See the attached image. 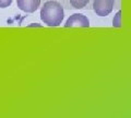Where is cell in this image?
<instances>
[{"mask_svg":"<svg viewBox=\"0 0 131 118\" xmlns=\"http://www.w3.org/2000/svg\"><path fill=\"white\" fill-rule=\"evenodd\" d=\"M12 3V0H0V8H8Z\"/></svg>","mask_w":131,"mask_h":118,"instance_id":"obj_7","label":"cell"},{"mask_svg":"<svg viewBox=\"0 0 131 118\" xmlns=\"http://www.w3.org/2000/svg\"><path fill=\"white\" fill-rule=\"evenodd\" d=\"M90 21L85 15L81 13H74L67 20L64 27H89Z\"/></svg>","mask_w":131,"mask_h":118,"instance_id":"obj_3","label":"cell"},{"mask_svg":"<svg viewBox=\"0 0 131 118\" xmlns=\"http://www.w3.org/2000/svg\"><path fill=\"white\" fill-rule=\"evenodd\" d=\"M115 0H94L93 10L100 17H106L114 9Z\"/></svg>","mask_w":131,"mask_h":118,"instance_id":"obj_2","label":"cell"},{"mask_svg":"<svg viewBox=\"0 0 131 118\" xmlns=\"http://www.w3.org/2000/svg\"><path fill=\"white\" fill-rule=\"evenodd\" d=\"M16 5L19 9H21L27 13H33L38 9L40 5V0H16Z\"/></svg>","mask_w":131,"mask_h":118,"instance_id":"obj_4","label":"cell"},{"mask_svg":"<svg viewBox=\"0 0 131 118\" xmlns=\"http://www.w3.org/2000/svg\"><path fill=\"white\" fill-rule=\"evenodd\" d=\"M90 0H70V5L74 9H82L89 3Z\"/></svg>","mask_w":131,"mask_h":118,"instance_id":"obj_5","label":"cell"},{"mask_svg":"<svg viewBox=\"0 0 131 118\" xmlns=\"http://www.w3.org/2000/svg\"><path fill=\"white\" fill-rule=\"evenodd\" d=\"M113 26L114 27H121V11L119 10L113 19Z\"/></svg>","mask_w":131,"mask_h":118,"instance_id":"obj_6","label":"cell"},{"mask_svg":"<svg viewBox=\"0 0 131 118\" xmlns=\"http://www.w3.org/2000/svg\"><path fill=\"white\" fill-rule=\"evenodd\" d=\"M40 19L48 26H59L63 20V8L58 1L49 0L40 9Z\"/></svg>","mask_w":131,"mask_h":118,"instance_id":"obj_1","label":"cell"}]
</instances>
